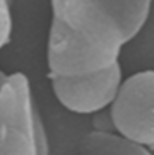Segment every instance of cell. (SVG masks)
I'll list each match as a JSON object with an SVG mask.
<instances>
[{"label":"cell","mask_w":154,"mask_h":155,"mask_svg":"<svg viewBox=\"0 0 154 155\" xmlns=\"http://www.w3.org/2000/svg\"><path fill=\"white\" fill-rule=\"evenodd\" d=\"M47 133L23 72L0 69V155H49Z\"/></svg>","instance_id":"7a4b0ae2"},{"label":"cell","mask_w":154,"mask_h":155,"mask_svg":"<svg viewBox=\"0 0 154 155\" xmlns=\"http://www.w3.org/2000/svg\"><path fill=\"white\" fill-rule=\"evenodd\" d=\"M122 80L119 63L94 74L50 78L56 100L77 114H97L107 110Z\"/></svg>","instance_id":"277c9868"},{"label":"cell","mask_w":154,"mask_h":155,"mask_svg":"<svg viewBox=\"0 0 154 155\" xmlns=\"http://www.w3.org/2000/svg\"><path fill=\"white\" fill-rule=\"evenodd\" d=\"M47 69L51 77L100 72L119 63L145 26L151 0H50Z\"/></svg>","instance_id":"6da1fadb"},{"label":"cell","mask_w":154,"mask_h":155,"mask_svg":"<svg viewBox=\"0 0 154 155\" xmlns=\"http://www.w3.org/2000/svg\"><path fill=\"white\" fill-rule=\"evenodd\" d=\"M83 155H153L151 149L112 131H91L82 142Z\"/></svg>","instance_id":"5b68a950"},{"label":"cell","mask_w":154,"mask_h":155,"mask_svg":"<svg viewBox=\"0 0 154 155\" xmlns=\"http://www.w3.org/2000/svg\"><path fill=\"white\" fill-rule=\"evenodd\" d=\"M12 29V0H0V50L11 42Z\"/></svg>","instance_id":"8992f818"},{"label":"cell","mask_w":154,"mask_h":155,"mask_svg":"<svg viewBox=\"0 0 154 155\" xmlns=\"http://www.w3.org/2000/svg\"><path fill=\"white\" fill-rule=\"evenodd\" d=\"M113 133L153 149L154 145V72L139 71L121 81L107 108Z\"/></svg>","instance_id":"3957f363"}]
</instances>
